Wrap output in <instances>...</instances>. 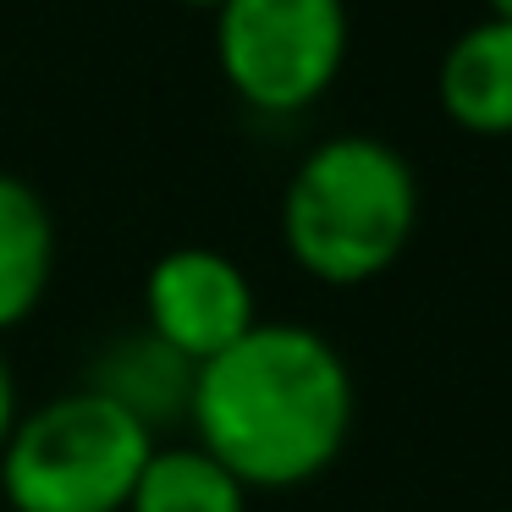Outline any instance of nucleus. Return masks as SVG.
<instances>
[{"label": "nucleus", "instance_id": "obj_1", "mask_svg": "<svg viewBox=\"0 0 512 512\" xmlns=\"http://www.w3.org/2000/svg\"><path fill=\"white\" fill-rule=\"evenodd\" d=\"M353 369L303 320H259L193 375V441L248 490L314 485L353 441Z\"/></svg>", "mask_w": 512, "mask_h": 512}, {"label": "nucleus", "instance_id": "obj_2", "mask_svg": "<svg viewBox=\"0 0 512 512\" xmlns=\"http://www.w3.org/2000/svg\"><path fill=\"white\" fill-rule=\"evenodd\" d=\"M419 232V171L375 133H331L281 188V248L320 287L380 281Z\"/></svg>", "mask_w": 512, "mask_h": 512}, {"label": "nucleus", "instance_id": "obj_3", "mask_svg": "<svg viewBox=\"0 0 512 512\" xmlns=\"http://www.w3.org/2000/svg\"><path fill=\"white\" fill-rule=\"evenodd\" d=\"M160 435L94 386L23 408L0 452V496L12 512H127Z\"/></svg>", "mask_w": 512, "mask_h": 512}, {"label": "nucleus", "instance_id": "obj_4", "mask_svg": "<svg viewBox=\"0 0 512 512\" xmlns=\"http://www.w3.org/2000/svg\"><path fill=\"white\" fill-rule=\"evenodd\" d=\"M347 45V0H226L215 12L221 78L254 116L314 111L342 78Z\"/></svg>", "mask_w": 512, "mask_h": 512}, {"label": "nucleus", "instance_id": "obj_5", "mask_svg": "<svg viewBox=\"0 0 512 512\" xmlns=\"http://www.w3.org/2000/svg\"><path fill=\"white\" fill-rule=\"evenodd\" d=\"M259 325V298L248 270L210 243H182L144 276V331L166 342L193 369L243 342Z\"/></svg>", "mask_w": 512, "mask_h": 512}, {"label": "nucleus", "instance_id": "obj_6", "mask_svg": "<svg viewBox=\"0 0 512 512\" xmlns=\"http://www.w3.org/2000/svg\"><path fill=\"white\" fill-rule=\"evenodd\" d=\"M441 116L468 138H512V23L479 17L446 45L435 72Z\"/></svg>", "mask_w": 512, "mask_h": 512}, {"label": "nucleus", "instance_id": "obj_7", "mask_svg": "<svg viewBox=\"0 0 512 512\" xmlns=\"http://www.w3.org/2000/svg\"><path fill=\"white\" fill-rule=\"evenodd\" d=\"M56 281V215L17 171H0V336L17 331Z\"/></svg>", "mask_w": 512, "mask_h": 512}, {"label": "nucleus", "instance_id": "obj_8", "mask_svg": "<svg viewBox=\"0 0 512 512\" xmlns=\"http://www.w3.org/2000/svg\"><path fill=\"white\" fill-rule=\"evenodd\" d=\"M193 375H199V369H193L188 358H177L166 342H155L149 331H127L89 364V380H83V386L116 397L127 413H138V419L160 435L171 419H188Z\"/></svg>", "mask_w": 512, "mask_h": 512}, {"label": "nucleus", "instance_id": "obj_9", "mask_svg": "<svg viewBox=\"0 0 512 512\" xmlns=\"http://www.w3.org/2000/svg\"><path fill=\"white\" fill-rule=\"evenodd\" d=\"M254 490L199 441H160L133 485L127 512H248Z\"/></svg>", "mask_w": 512, "mask_h": 512}, {"label": "nucleus", "instance_id": "obj_10", "mask_svg": "<svg viewBox=\"0 0 512 512\" xmlns=\"http://www.w3.org/2000/svg\"><path fill=\"white\" fill-rule=\"evenodd\" d=\"M17 419H23V402H17V375H12V358L0 353V452L12 441Z\"/></svg>", "mask_w": 512, "mask_h": 512}, {"label": "nucleus", "instance_id": "obj_11", "mask_svg": "<svg viewBox=\"0 0 512 512\" xmlns=\"http://www.w3.org/2000/svg\"><path fill=\"white\" fill-rule=\"evenodd\" d=\"M485 17H496V23H512V0H485Z\"/></svg>", "mask_w": 512, "mask_h": 512}, {"label": "nucleus", "instance_id": "obj_12", "mask_svg": "<svg viewBox=\"0 0 512 512\" xmlns=\"http://www.w3.org/2000/svg\"><path fill=\"white\" fill-rule=\"evenodd\" d=\"M182 6H188V12H210V17H215V12L226 6V0H182Z\"/></svg>", "mask_w": 512, "mask_h": 512}]
</instances>
